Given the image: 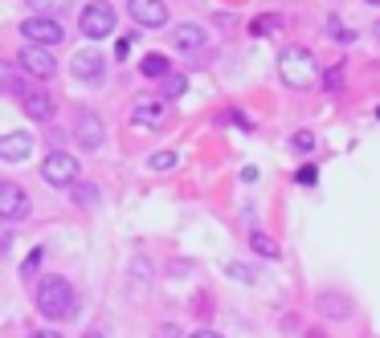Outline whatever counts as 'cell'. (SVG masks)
<instances>
[{"mask_svg":"<svg viewBox=\"0 0 380 338\" xmlns=\"http://www.w3.org/2000/svg\"><path fill=\"white\" fill-rule=\"evenodd\" d=\"M25 155H33V135H29V130L0 135V159L4 163H21Z\"/></svg>","mask_w":380,"mask_h":338,"instance_id":"obj_12","label":"cell"},{"mask_svg":"<svg viewBox=\"0 0 380 338\" xmlns=\"http://www.w3.org/2000/svg\"><path fill=\"white\" fill-rule=\"evenodd\" d=\"M368 4H380V0H368Z\"/></svg>","mask_w":380,"mask_h":338,"instance_id":"obj_33","label":"cell"},{"mask_svg":"<svg viewBox=\"0 0 380 338\" xmlns=\"http://www.w3.org/2000/svg\"><path fill=\"white\" fill-rule=\"evenodd\" d=\"M70 74L78 81H94V86H99V81L107 78V57L94 53V49H82V53L70 57Z\"/></svg>","mask_w":380,"mask_h":338,"instance_id":"obj_6","label":"cell"},{"mask_svg":"<svg viewBox=\"0 0 380 338\" xmlns=\"http://www.w3.org/2000/svg\"><path fill=\"white\" fill-rule=\"evenodd\" d=\"M192 338H221V334H217V330H197Z\"/></svg>","mask_w":380,"mask_h":338,"instance_id":"obj_30","label":"cell"},{"mask_svg":"<svg viewBox=\"0 0 380 338\" xmlns=\"http://www.w3.org/2000/svg\"><path fill=\"white\" fill-rule=\"evenodd\" d=\"M139 69H143V78H168V57L164 53H148L139 62Z\"/></svg>","mask_w":380,"mask_h":338,"instance_id":"obj_16","label":"cell"},{"mask_svg":"<svg viewBox=\"0 0 380 338\" xmlns=\"http://www.w3.org/2000/svg\"><path fill=\"white\" fill-rule=\"evenodd\" d=\"M41 257H45V249H33V253L25 257V265H21V277H25V281H29V277L37 274V265H41Z\"/></svg>","mask_w":380,"mask_h":338,"instance_id":"obj_23","label":"cell"},{"mask_svg":"<svg viewBox=\"0 0 380 338\" xmlns=\"http://www.w3.org/2000/svg\"><path fill=\"white\" fill-rule=\"evenodd\" d=\"M17 62H21V69H25L29 78H53V74H58V62H53L41 45H25L17 53Z\"/></svg>","mask_w":380,"mask_h":338,"instance_id":"obj_9","label":"cell"},{"mask_svg":"<svg viewBox=\"0 0 380 338\" xmlns=\"http://www.w3.org/2000/svg\"><path fill=\"white\" fill-rule=\"evenodd\" d=\"M327 25H331V29H327V37H331V41H344V45H347V41H356V33H352V29H344L340 21H327Z\"/></svg>","mask_w":380,"mask_h":338,"instance_id":"obj_24","label":"cell"},{"mask_svg":"<svg viewBox=\"0 0 380 338\" xmlns=\"http://www.w3.org/2000/svg\"><path fill=\"white\" fill-rule=\"evenodd\" d=\"M74 306H78V298H74V286H70L66 277H41L37 281V310L45 318L62 322V318L74 314Z\"/></svg>","mask_w":380,"mask_h":338,"instance_id":"obj_1","label":"cell"},{"mask_svg":"<svg viewBox=\"0 0 380 338\" xmlns=\"http://www.w3.org/2000/svg\"><path fill=\"white\" fill-rule=\"evenodd\" d=\"M315 74H319V69H315V57L307 53V49L295 45L278 57V78L286 81L291 90H307V86L315 81Z\"/></svg>","mask_w":380,"mask_h":338,"instance_id":"obj_2","label":"cell"},{"mask_svg":"<svg viewBox=\"0 0 380 338\" xmlns=\"http://www.w3.org/2000/svg\"><path fill=\"white\" fill-rule=\"evenodd\" d=\"M21 216H29V196H25V188L0 179V220H21Z\"/></svg>","mask_w":380,"mask_h":338,"instance_id":"obj_7","label":"cell"},{"mask_svg":"<svg viewBox=\"0 0 380 338\" xmlns=\"http://www.w3.org/2000/svg\"><path fill=\"white\" fill-rule=\"evenodd\" d=\"M0 86H4V94H13V98H21L29 90V81H21L17 69H9V65H0Z\"/></svg>","mask_w":380,"mask_h":338,"instance_id":"obj_17","label":"cell"},{"mask_svg":"<svg viewBox=\"0 0 380 338\" xmlns=\"http://www.w3.org/2000/svg\"><path fill=\"white\" fill-rule=\"evenodd\" d=\"M298 184H303V188H311L315 179H319V171H315V163H303V167H298Z\"/></svg>","mask_w":380,"mask_h":338,"instance_id":"obj_26","label":"cell"},{"mask_svg":"<svg viewBox=\"0 0 380 338\" xmlns=\"http://www.w3.org/2000/svg\"><path fill=\"white\" fill-rule=\"evenodd\" d=\"M205 41H209V33L200 29V25H176L172 29V45L176 49H200Z\"/></svg>","mask_w":380,"mask_h":338,"instance_id":"obj_14","label":"cell"},{"mask_svg":"<svg viewBox=\"0 0 380 338\" xmlns=\"http://www.w3.org/2000/svg\"><path fill=\"white\" fill-rule=\"evenodd\" d=\"M29 338H62V334H58V330H33Z\"/></svg>","mask_w":380,"mask_h":338,"instance_id":"obj_29","label":"cell"},{"mask_svg":"<svg viewBox=\"0 0 380 338\" xmlns=\"http://www.w3.org/2000/svg\"><path fill=\"white\" fill-rule=\"evenodd\" d=\"M225 274L237 277V281H258V269H249V265H237V261H229V265H225Z\"/></svg>","mask_w":380,"mask_h":338,"instance_id":"obj_22","label":"cell"},{"mask_svg":"<svg viewBox=\"0 0 380 338\" xmlns=\"http://www.w3.org/2000/svg\"><path fill=\"white\" fill-rule=\"evenodd\" d=\"M176 151H160V155H151V171H172L176 167Z\"/></svg>","mask_w":380,"mask_h":338,"instance_id":"obj_21","label":"cell"},{"mask_svg":"<svg viewBox=\"0 0 380 338\" xmlns=\"http://www.w3.org/2000/svg\"><path fill=\"white\" fill-rule=\"evenodd\" d=\"M82 338H102V334H99V330H86V334H82Z\"/></svg>","mask_w":380,"mask_h":338,"instance_id":"obj_31","label":"cell"},{"mask_svg":"<svg viewBox=\"0 0 380 338\" xmlns=\"http://www.w3.org/2000/svg\"><path fill=\"white\" fill-rule=\"evenodd\" d=\"M249 244H254V253H262L266 261H274V257H278V244L270 241V237H262V232H254V237H249Z\"/></svg>","mask_w":380,"mask_h":338,"instance_id":"obj_18","label":"cell"},{"mask_svg":"<svg viewBox=\"0 0 380 338\" xmlns=\"http://www.w3.org/2000/svg\"><path fill=\"white\" fill-rule=\"evenodd\" d=\"M278 29H282V16H274V13L254 16V25H249V33H254V37H274Z\"/></svg>","mask_w":380,"mask_h":338,"instance_id":"obj_15","label":"cell"},{"mask_svg":"<svg viewBox=\"0 0 380 338\" xmlns=\"http://www.w3.org/2000/svg\"><path fill=\"white\" fill-rule=\"evenodd\" d=\"M21 33H25V41H29V45H41V49L58 45V41L66 37V29H62L53 16H29V21L21 25Z\"/></svg>","mask_w":380,"mask_h":338,"instance_id":"obj_5","label":"cell"},{"mask_svg":"<svg viewBox=\"0 0 380 338\" xmlns=\"http://www.w3.org/2000/svg\"><path fill=\"white\" fill-rule=\"evenodd\" d=\"M184 90H188V78H184V74H168L164 78V98H180Z\"/></svg>","mask_w":380,"mask_h":338,"instance_id":"obj_20","label":"cell"},{"mask_svg":"<svg viewBox=\"0 0 380 338\" xmlns=\"http://www.w3.org/2000/svg\"><path fill=\"white\" fill-rule=\"evenodd\" d=\"M74 196H78L82 204H94V192H90V184H78V188H74Z\"/></svg>","mask_w":380,"mask_h":338,"instance_id":"obj_28","label":"cell"},{"mask_svg":"<svg viewBox=\"0 0 380 338\" xmlns=\"http://www.w3.org/2000/svg\"><path fill=\"white\" fill-rule=\"evenodd\" d=\"M21 106H25V114H29L33 123H50V118H53V98H50V90H37V86H29V90L21 94Z\"/></svg>","mask_w":380,"mask_h":338,"instance_id":"obj_13","label":"cell"},{"mask_svg":"<svg viewBox=\"0 0 380 338\" xmlns=\"http://www.w3.org/2000/svg\"><path fill=\"white\" fill-rule=\"evenodd\" d=\"M127 13H131V21L143 25V29H164L168 25L164 0H127Z\"/></svg>","mask_w":380,"mask_h":338,"instance_id":"obj_8","label":"cell"},{"mask_svg":"<svg viewBox=\"0 0 380 338\" xmlns=\"http://www.w3.org/2000/svg\"><path fill=\"white\" fill-rule=\"evenodd\" d=\"M9 249H13V225L0 220V257H9Z\"/></svg>","mask_w":380,"mask_h":338,"instance_id":"obj_25","label":"cell"},{"mask_svg":"<svg viewBox=\"0 0 380 338\" xmlns=\"http://www.w3.org/2000/svg\"><path fill=\"white\" fill-rule=\"evenodd\" d=\"M131 123L139 130H160L168 123V106L164 102H156V98H143V102H135L131 106Z\"/></svg>","mask_w":380,"mask_h":338,"instance_id":"obj_10","label":"cell"},{"mask_svg":"<svg viewBox=\"0 0 380 338\" xmlns=\"http://www.w3.org/2000/svg\"><path fill=\"white\" fill-rule=\"evenodd\" d=\"M78 29H82L90 41H102V37H111V33H115V9H111L107 0H94V4H86L82 16H78Z\"/></svg>","mask_w":380,"mask_h":338,"instance_id":"obj_3","label":"cell"},{"mask_svg":"<svg viewBox=\"0 0 380 338\" xmlns=\"http://www.w3.org/2000/svg\"><path fill=\"white\" fill-rule=\"evenodd\" d=\"M74 135H78V143L86 147V151H99L102 139H107V130H102V118L94 111H82L78 114V127H74Z\"/></svg>","mask_w":380,"mask_h":338,"instance_id":"obj_11","label":"cell"},{"mask_svg":"<svg viewBox=\"0 0 380 338\" xmlns=\"http://www.w3.org/2000/svg\"><path fill=\"white\" fill-rule=\"evenodd\" d=\"M70 0H29V9H33V16H53V13H62Z\"/></svg>","mask_w":380,"mask_h":338,"instance_id":"obj_19","label":"cell"},{"mask_svg":"<svg viewBox=\"0 0 380 338\" xmlns=\"http://www.w3.org/2000/svg\"><path fill=\"white\" fill-rule=\"evenodd\" d=\"M295 147H298V151H315V135H311V130H298Z\"/></svg>","mask_w":380,"mask_h":338,"instance_id":"obj_27","label":"cell"},{"mask_svg":"<svg viewBox=\"0 0 380 338\" xmlns=\"http://www.w3.org/2000/svg\"><path fill=\"white\" fill-rule=\"evenodd\" d=\"M376 41H380V21H376Z\"/></svg>","mask_w":380,"mask_h":338,"instance_id":"obj_32","label":"cell"},{"mask_svg":"<svg viewBox=\"0 0 380 338\" xmlns=\"http://www.w3.org/2000/svg\"><path fill=\"white\" fill-rule=\"evenodd\" d=\"M41 176H45V184H53V188H74V184H78V159L66 155V151H53V155H45V163H41Z\"/></svg>","mask_w":380,"mask_h":338,"instance_id":"obj_4","label":"cell"}]
</instances>
